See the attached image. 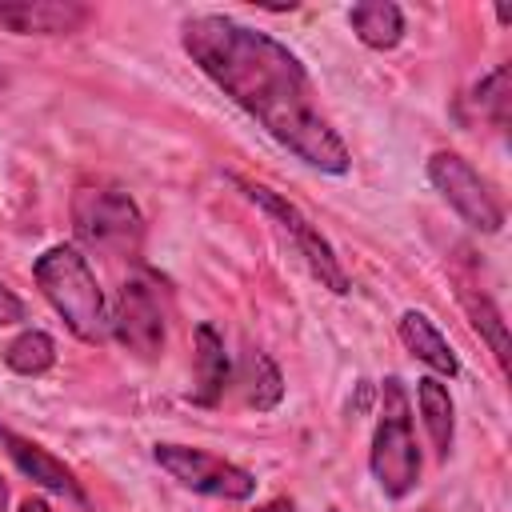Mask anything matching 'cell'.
<instances>
[{"mask_svg": "<svg viewBox=\"0 0 512 512\" xmlns=\"http://www.w3.org/2000/svg\"><path fill=\"white\" fill-rule=\"evenodd\" d=\"M180 44L192 64L296 160L332 176L348 172V144L320 112L312 76L292 48L252 24L216 12L188 16Z\"/></svg>", "mask_w": 512, "mask_h": 512, "instance_id": "obj_1", "label": "cell"}, {"mask_svg": "<svg viewBox=\"0 0 512 512\" xmlns=\"http://www.w3.org/2000/svg\"><path fill=\"white\" fill-rule=\"evenodd\" d=\"M32 276L44 292V300L64 316V324L96 344L108 336V308H104V292L96 284V272L88 268V260L80 256V248L72 244H52L36 264Z\"/></svg>", "mask_w": 512, "mask_h": 512, "instance_id": "obj_2", "label": "cell"}, {"mask_svg": "<svg viewBox=\"0 0 512 512\" xmlns=\"http://www.w3.org/2000/svg\"><path fill=\"white\" fill-rule=\"evenodd\" d=\"M368 464H372V476H376L380 492L392 496V500H404L420 480V452H416L408 392H404L400 376H388L384 388H380V416H376Z\"/></svg>", "mask_w": 512, "mask_h": 512, "instance_id": "obj_3", "label": "cell"}, {"mask_svg": "<svg viewBox=\"0 0 512 512\" xmlns=\"http://www.w3.org/2000/svg\"><path fill=\"white\" fill-rule=\"evenodd\" d=\"M72 228L84 244L128 256L144 240V216L120 188H80L72 196Z\"/></svg>", "mask_w": 512, "mask_h": 512, "instance_id": "obj_4", "label": "cell"}, {"mask_svg": "<svg viewBox=\"0 0 512 512\" xmlns=\"http://www.w3.org/2000/svg\"><path fill=\"white\" fill-rule=\"evenodd\" d=\"M108 332L140 360H156L164 352V284L152 272H136L124 280L108 316Z\"/></svg>", "mask_w": 512, "mask_h": 512, "instance_id": "obj_5", "label": "cell"}, {"mask_svg": "<svg viewBox=\"0 0 512 512\" xmlns=\"http://www.w3.org/2000/svg\"><path fill=\"white\" fill-rule=\"evenodd\" d=\"M244 192H248V200L252 204H260L284 232H288V240L296 244V252L304 256V264L312 268V276L328 288V292H336V296H344L348 288H352V280H348V272L340 268V260H336V252H332V244L320 236V228L292 204V200H284L280 192H272L268 184H256V180H236Z\"/></svg>", "mask_w": 512, "mask_h": 512, "instance_id": "obj_6", "label": "cell"}, {"mask_svg": "<svg viewBox=\"0 0 512 512\" xmlns=\"http://www.w3.org/2000/svg\"><path fill=\"white\" fill-rule=\"evenodd\" d=\"M428 180L448 200V208L464 224H472L476 232H500L504 228V204L496 200L492 184L464 156H456V152H432Z\"/></svg>", "mask_w": 512, "mask_h": 512, "instance_id": "obj_7", "label": "cell"}, {"mask_svg": "<svg viewBox=\"0 0 512 512\" xmlns=\"http://www.w3.org/2000/svg\"><path fill=\"white\" fill-rule=\"evenodd\" d=\"M156 464L180 480L184 488L192 492H204V496H220V500H248L256 492V476L224 456H212L204 448H188V444H156L152 448Z\"/></svg>", "mask_w": 512, "mask_h": 512, "instance_id": "obj_8", "label": "cell"}, {"mask_svg": "<svg viewBox=\"0 0 512 512\" xmlns=\"http://www.w3.org/2000/svg\"><path fill=\"white\" fill-rule=\"evenodd\" d=\"M92 8L76 0H0V28L16 36H72Z\"/></svg>", "mask_w": 512, "mask_h": 512, "instance_id": "obj_9", "label": "cell"}, {"mask_svg": "<svg viewBox=\"0 0 512 512\" xmlns=\"http://www.w3.org/2000/svg\"><path fill=\"white\" fill-rule=\"evenodd\" d=\"M0 444H4V452L12 456V464H16L32 484H40V488H48V492H60V496H68V500H76V504H84V492H80L72 468L60 464L48 448H40L36 440L12 432L8 424H0Z\"/></svg>", "mask_w": 512, "mask_h": 512, "instance_id": "obj_10", "label": "cell"}, {"mask_svg": "<svg viewBox=\"0 0 512 512\" xmlns=\"http://www.w3.org/2000/svg\"><path fill=\"white\" fill-rule=\"evenodd\" d=\"M228 384H232V360L224 352V340L212 324H200L196 328V388H192V400L196 404H216Z\"/></svg>", "mask_w": 512, "mask_h": 512, "instance_id": "obj_11", "label": "cell"}, {"mask_svg": "<svg viewBox=\"0 0 512 512\" xmlns=\"http://www.w3.org/2000/svg\"><path fill=\"white\" fill-rule=\"evenodd\" d=\"M400 340H404V348H408L416 360H424L432 372H440V376H456V372H460V360H456L452 344L440 336V328H436L424 312L408 308V312L400 316Z\"/></svg>", "mask_w": 512, "mask_h": 512, "instance_id": "obj_12", "label": "cell"}, {"mask_svg": "<svg viewBox=\"0 0 512 512\" xmlns=\"http://www.w3.org/2000/svg\"><path fill=\"white\" fill-rule=\"evenodd\" d=\"M232 384H236L240 396H244L252 408H260V412L276 408L280 396H284V376H280V368H276L260 348H248V352L240 356V364L232 368Z\"/></svg>", "mask_w": 512, "mask_h": 512, "instance_id": "obj_13", "label": "cell"}, {"mask_svg": "<svg viewBox=\"0 0 512 512\" xmlns=\"http://www.w3.org/2000/svg\"><path fill=\"white\" fill-rule=\"evenodd\" d=\"M348 24L356 32L360 44L384 52V48H396L404 40V12L392 4V0H368V4H356L348 12Z\"/></svg>", "mask_w": 512, "mask_h": 512, "instance_id": "obj_14", "label": "cell"}, {"mask_svg": "<svg viewBox=\"0 0 512 512\" xmlns=\"http://www.w3.org/2000/svg\"><path fill=\"white\" fill-rule=\"evenodd\" d=\"M416 400H420V416H424V428L432 436V448L440 456H448L452 452V432H456L448 388L436 376H424V380H416Z\"/></svg>", "mask_w": 512, "mask_h": 512, "instance_id": "obj_15", "label": "cell"}, {"mask_svg": "<svg viewBox=\"0 0 512 512\" xmlns=\"http://www.w3.org/2000/svg\"><path fill=\"white\" fill-rule=\"evenodd\" d=\"M460 304H464V312H468V320H472V328L488 340V348H492V356H496V364L508 372V328H504V316H500V308L480 292V288H460Z\"/></svg>", "mask_w": 512, "mask_h": 512, "instance_id": "obj_16", "label": "cell"}, {"mask_svg": "<svg viewBox=\"0 0 512 512\" xmlns=\"http://www.w3.org/2000/svg\"><path fill=\"white\" fill-rule=\"evenodd\" d=\"M4 364H8L12 372H20V376H44V372L56 364V344H52L48 332L28 328V332H20V336L4 348Z\"/></svg>", "mask_w": 512, "mask_h": 512, "instance_id": "obj_17", "label": "cell"}, {"mask_svg": "<svg viewBox=\"0 0 512 512\" xmlns=\"http://www.w3.org/2000/svg\"><path fill=\"white\" fill-rule=\"evenodd\" d=\"M476 108L504 132L508 128V104H512V96H508V64H500L492 76H484L480 84H476Z\"/></svg>", "mask_w": 512, "mask_h": 512, "instance_id": "obj_18", "label": "cell"}, {"mask_svg": "<svg viewBox=\"0 0 512 512\" xmlns=\"http://www.w3.org/2000/svg\"><path fill=\"white\" fill-rule=\"evenodd\" d=\"M24 316H28L24 300H20L12 288H4V284H0V328H4V324H20Z\"/></svg>", "mask_w": 512, "mask_h": 512, "instance_id": "obj_19", "label": "cell"}, {"mask_svg": "<svg viewBox=\"0 0 512 512\" xmlns=\"http://www.w3.org/2000/svg\"><path fill=\"white\" fill-rule=\"evenodd\" d=\"M20 512H52V508H48V504H44L40 496H28V500L20 504Z\"/></svg>", "mask_w": 512, "mask_h": 512, "instance_id": "obj_20", "label": "cell"}, {"mask_svg": "<svg viewBox=\"0 0 512 512\" xmlns=\"http://www.w3.org/2000/svg\"><path fill=\"white\" fill-rule=\"evenodd\" d=\"M256 512H296V508H292V500H268V504L256 508Z\"/></svg>", "mask_w": 512, "mask_h": 512, "instance_id": "obj_21", "label": "cell"}, {"mask_svg": "<svg viewBox=\"0 0 512 512\" xmlns=\"http://www.w3.org/2000/svg\"><path fill=\"white\" fill-rule=\"evenodd\" d=\"M0 512H8V484H4V476H0Z\"/></svg>", "mask_w": 512, "mask_h": 512, "instance_id": "obj_22", "label": "cell"}, {"mask_svg": "<svg viewBox=\"0 0 512 512\" xmlns=\"http://www.w3.org/2000/svg\"><path fill=\"white\" fill-rule=\"evenodd\" d=\"M4 84H8V72H4V64H0V92H4Z\"/></svg>", "mask_w": 512, "mask_h": 512, "instance_id": "obj_23", "label": "cell"}]
</instances>
